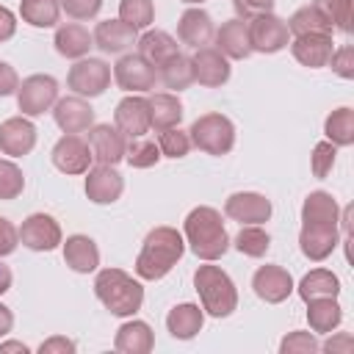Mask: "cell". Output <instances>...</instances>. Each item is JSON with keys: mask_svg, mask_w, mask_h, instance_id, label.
<instances>
[{"mask_svg": "<svg viewBox=\"0 0 354 354\" xmlns=\"http://www.w3.org/2000/svg\"><path fill=\"white\" fill-rule=\"evenodd\" d=\"M183 238L191 246V252L199 260H207V263L221 260L227 254V249H230V235H227L224 218L210 205H199L185 216Z\"/></svg>", "mask_w": 354, "mask_h": 354, "instance_id": "cell-1", "label": "cell"}, {"mask_svg": "<svg viewBox=\"0 0 354 354\" xmlns=\"http://www.w3.org/2000/svg\"><path fill=\"white\" fill-rule=\"evenodd\" d=\"M185 252V238L174 227H155L147 232L141 252L136 257V274L147 282L163 279L183 257Z\"/></svg>", "mask_w": 354, "mask_h": 354, "instance_id": "cell-2", "label": "cell"}, {"mask_svg": "<svg viewBox=\"0 0 354 354\" xmlns=\"http://www.w3.org/2000/svg\"><path fill=\"white\" fill-rule=\"evenodd\" d=\"M94 293L102 307L116 318H130L144 304V288L122 268H102L94 277Z\"/></svg>", "mask_w": 354, "mask_h": 354, "instance_id": "cell-3", "label": "cell"}, {"mask_svg": "<svg viewBox=\"0 0 354 354\" xmlns=\"http://www.w3.org/2000/svg\"><path fill=\"white\" fill-rule=\"evenodd\" d=\"M194 288L199 293L202 310L213 318H227L235 313L238 307V288L230 279V274L213 263L205 260V266H199L194 271Z\"/></svg>", "mask_w": 354, "mask_h": 354, "instance_id": "cell-4", "label": "cell"}, {"mask_svg": "<svg viewBox=\"0 0 354 354\" xmlns=\"http://www.w3.org/2000/svg\"><path fill=\"white\" fill-rule=\"evenodd\" d=\"M191 147L207 155H227L235 147V124L224 113H202L188 130Z\"/></svg>", "mask_w": 354, "mask_h": 354, "instance_id": "cell-5", "label": "cell"}, {"mask_svg": "<svg viewBox=\"0 0 354 354\" xmlns=\"http://www.w3.org/2000/svg\"><path fill=\"white\" fill-rule=\"evenodd\" d=\"M246 30H249V47L252 53H279L290 44V33H288V22L282 17H277L274 11L268 14H257L252 19H246Z\"/></svg>", "mask_w": 354, "mask_h": 354, "instance_id": "cell-6", "label": "cell"}, {"mask_svg": "<svg viewBox=\"0 0 354 354\" xmlns=\"http://www.w3.org/2000/svg\"><path fill=\"white\" fill-rule=\"evenodd\" d=\"M111 86V66L102 58H77L69 66L66 88L77 97H100Z\"/></svg>", "mask_w": 354, "mask_h": 354, "instance_id": "cell-7", "label": "cell"}, {"mask_svg": "<svg viewBox=\"0 0 354 354\" xmlns=\"http://www.w3.org/2000/svg\"><path fill=\"white\" fill-rule=\"evenodd\" d=\"M58 100V80L53 75H30L17 88V105L22 116H41Z\"/></svg>", "mask_w": 354, "mask_h": 354, "instance_id": "cell-8", "label": "cell"}, {"mask_svg": "<svg viewBox=\"0 0 354 354\" xmlns=\"http://www.w3.org/2000/svg\"><path fill=\"white\" fill-rule=\"evenodd\" d=\"M113 80L119 88H124L130 94H141V91L155 88L158 69L138 53H124L113 66Z\"/></svg>", "mask_w": 354, "mask_h": 354, "instance_id": "cell-9", "label": "cell"}, {"mask_svg": "<svg viewBox=\"0 0 354 354\" xmlns=\"http://www.w3.org/2000/svg\"><path fill=\"white\" fill-rule=\"evenodd\" d=\"M340 243V224H324V221H301L299 232V249L307 260L321 263L326 260Z\"/></svg>", "mask_w": 354, "mask_h": 354, "instance_id": "cell-10", "label": "cell"}, {"mask_svg": "<svg viewBox=\"0 0 354 354\" xmlns=\"http://www.w3.org/2000/svg\"><path fill=\"white\" fill-rule=\"evenodd\" d=\"M50 158H53V166H55L58 171H64V174H86V171L91 169V160H94L88 141L80 138L77 133L61 136V138L55 141Z\"/></svg>", "mask_w": 354, "mask_h": 354, "instance_id": "cell-11", "label": "cell"}, {"mask_svg": "<svg viewBox=\"0 0 354 354\" xmlns=\"http://www.w3.org/2000/svg\"><path fill=\"white\" fill-rule=\"evenodd\" d=\"M19 243L30 252H53L64 243L61 224L50 213H30L19 227Z\"/></svg>", "mask_w": 354, "mask_h": 354, "instance_id": "cell-12", "label": "cell"}, {"mask_svg": "<svg viewBox=\"0 0 354 354\" xmlns=\"http://www.w3.org/2000/svg\"><path fill=\"white\" fill-rule=\"evenodd\" d=\"M191 69H194V83H199L205 88H218L232 75L230 58L221 55L216 47H199L191 55Z\"/></svg>", "mask_w": 354, "mask_h": 354, "instance_id": "cell-13", "label": "cell"}, {"mask_svg": "<svg viewBox=\"0 0 354 354\" xmlns=\"http://www.w3.org/2000/svg\"><path fill=\"white\" fill-rule=\"evenodd\" d=\"M124 191V177L116 171V166L97 163L86 171V196L94 205H113Z\"/></svg>", "mask_w": 354, "mask_h": 354, "instance_id": "cell-14", "label": "cell"}, {"mask_svg": "<svg viewBox=\"0 0 354 354\" xmlns=\"http://www.w3.org/2000/svg\"><path fill=\"white\" fill-rule=\"evenodd\" d=\"M224 213L238 224H263L271 218V199L257 191H238L227 196Z\"/></svg>", "mask_w": 354, "mask_h": 354, "instance_id": "cell-15", "label": "cell"}, {"mask_svg": "<svg viewBox=\"0 0 354 354\" xmlns=\"http://www.w3.org/2000/svg\"><path fill=\"white\" fill-rule=\"evenodd\" d=\"M252 290L266 304H279L293 293V277L282 266H260L252 274Z\"/></svg>", "mask_w": 354, "mask_h": 354, "instance_id": "cell-16", "label": "cell"}, {"mask_svg": "<svg viewBox=\"0 0 354 354\" xmlns=\"http://www.w3.org/2000/svg\"><path fill=\"white\" fill-rule=\"evenodd\" d=\"M88 147H91V155L97 163L116 166L119 160H124L127 141L116 124H91L88 127Z\"/></svg>", "mask_w": 354, "mask_h": 354, "instance_id": "cell-17", "label": "cell"}, {"mask_svg": "<svg viewBox=\"0 0 354 354\" xmlns=\"http://www.w3.org/2000/svg\"><path fill=\"white\" fill-rule=\"evenodd\" d=\"M36 147V124L28 116H11L0 124V152L22 158Z\"/></svg>", "mask_w": 354, "mask_h": 354, "instance_id": "cell-18", "label": "cell"}, {"mask_svg": "<svg viewBox=\"0 0 354 354\" xmlns=\"http://www.w3.org/2000/svg\"><path fill=\"white\" fill-rule=\"evenodd\" d=\"M332 50H335L332 33H304V36H293V41H290L293 58L310 69L326 66L332 58Z\"/></svg>", "mask_w": 354, "mask_h": 354, "instance_id": "cell-19", "label": "cell"}, {"mask_svg": "<svg viewBox=\"0 0 354 354\" xmlns=\"http://www.w3.org/2000/svg\"><path fill=\"white\" fill-rule=\"evenodd\" d=\"M53 119L64 133H86L94 124V108L77 94L61 97L53 105Z\"/></svg>", "mask_w": 354, "mask_h": 354, "instance_id": "cell-20", "label": "cell"}, {"mask_svg": "<svg viewBox=\"0 0 354 354\" xmlns=\"http://www.w3.org/2000/svg\"><path fill=\"white\" fill-rule=\"evenodd\" d=\"M113 124L119 127V133L124 138H141L149 130V108H147V97H124L119 100L116 111H113Z\"/></svg>", "mask_w": 354, "mask_h": 354, "instance_id": "cell-21", "label": "cell"}, {"mask_svg": "<svg viewBox=\"0 0 354 354\" xmlns=\"http://www.w3.org/2000/svg\"><path fill=\"white\" fill-rule=\"evenodd\" d=\"M91 39H94V47H100L102 53L119 55V53H127L138 41V30L122 19H102L97 22Z\"/></svg>", "mask_w": 354, "mask_h": 354, "instance_id": "cell-22", "label": "cell"}, {"mask_svg": "<svg viewBox=\"0 0 354 354\" xmlns=\"http://www.w3.org/2000/svg\"><path fill=\"white\" fill-rule=\"evenodd\" d=\"M216 28H213V17L202 8H185L180 14V22H177V39L188 47H207L210 39H213Z\"/></svg>", "mask_w": 354, "mask_h": 354, "instance_id": "cell-23", "label": "cell"}, {"mask_svg": "<svg viewBox=\"0 0 354 354\" xmlns=\"http://www.w3.org/2000/svg\"><path fill=\"white\" fill-rule=\"evenodd\" d=\"M216 39V50L227 58H235V61H243L252 55V47H249V30H246V19H227L221 22V28L213 33Z\"/></svg>", "mask_w": 354, "mask_h": 354, "instance_id": "cell-24", "label": "cell"}, {"mask_svg": "<svg viewBox=\"0 0 354 354\" xmlns=\"http://www.w3.org/2000/svg\"><path fill=\"white\" fill-rule=\"evenodd\" d=\"M64 263L75 274H91L100 266V249L88 235H69L64 241Z\"/></svg>", "mask_w": 354, "mask_h": 354, "instance_id": "cell-25", "label": "cell"}, {"mask_svg": "<svg viewBox=\"0 0 354 354\" xmlns=\"http://www.w3.org/2000/svg\"><path fill=\"white\" fill-rule=\"evenodd\" d=\"M202 324H205V310L199 304H191V301H183L177 307L169 310L166 315V329L174 340H191L202 332Z\"/></svg>", "mask_w": 354, "mask_h": 354, "instance_id": "cell-26", "label": "cell"}, {"mask_svg": "<svg viewBox=\"0 0 354 354\" xmlns=\"http://www.w3.org/2000/svg\"><path fill=\"white\" fill-rule=\"evenodd\" d=\"M113 346H116V351H124V354H149L155 348V332L147 321L133 318L116 329Z\"/></svg>", "mask_w": 354, "mask_h": 354, "instance_id": "cell-27", "label": "cell"}, {"mask_svg": "<svg viewBox=\"0 0 354 354\" xmlns=\"http://www.w3.org/2000/svg\"><path fill=\"white\" fill-rule=\"evenodd\" d=\"M53 44H55V53L58 55L77 61V58H86L88 55V50L94 47V39H91V33L80 22H66V25H58L55 28Z\"/></svg>", "mask_w": 354, "mask_h": 354, "instance_id": "cell-28", "label": "cell"}, {"mask_svg": "<svg viewBox=\"0 0 354 354\" xmlns=\"http://www.w3.org/2000/svg\"><path fill=\"white\" fill-rule=\"evenodd\" d=\"M147 108H149V127H155L158 133L166 130V127H177L180 119H183V102L171 91L149 94Z\"/></svg>", "mask_w": 354, "mask_h": 354, "instance_id": "cell-29", "label": "cell"}, {"mask_svg": "<svg viewBox=\"0 0 354 354\" xmlns=\"http://www.w3.org/2000/svg\"><path fill=\"white\" fill-rule=\"evenodd\" d=\"M307 304V324L313 332L318 335H329L332 329L340 326L343 321V307L337 304L335 296H318V299H310L304 301Z\"/></svg>", "mask_w": 354, "mask_h": 354, "instance_id": "cell-30", "label": "cell"}, {"mask_svg": "<svg viewBox=\"0 0 354 354\" xmlns=\"http://www.w3.org/2000/svg\"><path fill=\"white\" fill-rule=\"evenodd\" d=\"M138 55L141 58H147L155 69L160 66V64H166L171 55H177L180 50H177V41H174V36L171 33H166V30H147L144 36H138Z\"/></svg>", "mask_w": 354, "mask_h": 354, "instance_id": "cell-31", "label": "cell"}, {"mask_svg": "<svg viewBox=\"0 0 354 354\" xmlns=\"http://www.w3.org/2000/svg\"><path fill=\"white\" fill-rule=\"evenodd\" d=\"M301 221H324L340 224V205L329 191H310L301 205Z\"/></svg>", "mask_w": 354, "mask_h": 354, "instance_id": "cell-32", "label": "cell"}, {"mask_svg": "<svg viewBox=\"0 0 354 354\" xmlns=\"http://www.w3.org/2000/svg\"><path fill=\"white\" fill-rule=\"evenodd\" d=\"M296 293L301 296V301H310V299H318V296H335L340 293V279L329 271V268H313L310 274L301 277L299 285H293Z\"/></svg>", "mask_w": 354, "mask_h": 354, "instance_id": "cell-33", "label": "cell"}, {"mask_svg": "<svg viewBox=\"0 0 354 354\" xmlns=\"http://www.w3.org/2000/svg\"><path fill=\"white\" fill-rule=\"evenodd\" d=\"M19 17L22 22L33 28H55L61 17L58 0H19Z\"/></svg>", "mask_w": 354, "mask_h": 354, "instance_id": "cell-34", "label": "cell"}, {"mask_svg": "<svg viewBox=\"0 0 354 354\" xmlns=\"http://www.w3.org/2000/svg\"><path fill=\"white\" fill-rule=\"evenodd\" d=\"M326 141L335 147H351L354 144V111L351 108H335L324 122Z\"/></svg>", "mask_w": 354, "mask_h": 354, "instance_id": "cell-35", "label": "cell"}, {"mask_svg": "<svg viewBox=\"0 0 354 354\" xmlns=\"http://www.w3.org/2000/svg\"><path fill=\"white\" fill-rule=\"evenodd\" d=\"M288 33L290 36H304V33H332V25L329 19L310 3V6H301L290 14L288 19Z\"/></svg>", "mask_w": 354, "mask_h": 354, "instance_id": "cell-36", "label": "cell"}, {"mask_svg": "<svg viewBox=\"0 0 354 354\" xmlns=\"http://www.w3.org/2000/svg\"><path fill=\"white\" fill-rule=\"evenodd\" d=\"M158 77H160V80H163V86H166V88H171V91H183V88H188V86L194 83L191 58H188V55H183V53L171 55L166 64H160V66H158Z\"/></svg>", "mask_w": 354, "mask_h": 354, "instance_id": "cell-37", "label": "cell"}, {"mask_svg": "<svg viewBox=\"0 0 354 354\" xmlns=\"http://www.w3.org/2000/svg\"><path fill=\"white\" fill-rule=\"evenodd\" d=\"M235 249L246 257H263L271 246V235L260 224H241V232L235 235Z\"/></svg>", "mask_w": 354, "mask_h": 354, "instance_id": "cell-38", "label": "cell"}, {"mask_svg": "<svg viewBox=\"0 0 354 354\" xmlns=\"http://www.w3.org/2000/svg\"><path fill=\"white\" fill-rule=\"evenodd\" d=\"M313 6L329 19L340 33H351L354 28V0H313Z\"/></svg>", "mask_w": 354, "mask_h": 354, "instance_id": "cell-39", "label": "cell"}, {"mask_svg": "<svg viewBox=\"0 0 354 354\" xmlns=\"http://www.w3.org/2000/svg\"><path fill=\"white\" fill-rule=\"evenodd\" d=\"M163 155H160V149H158V144L155 141H149V138H130V144H127V149H124V160L133 166V169H149V166H155L158 160H160Z\"/></svg>", "mask_w": 354, "mask_h": 354, "instance_id": "cell-40", "label": "cell"}, {"mask_svg": "<svg viewBox=\"0 0 354 354\" xmlns=\"http://www.w3.org/2000/svg\"><path fill=\"white\" fill-rule=\"evenodd\" d=\"M119 19L136 30L149 28L155 19V3L152 0H122L119 3Z\"/></svg>", "mask_w": 354, "mask_h": 354, "instance_id": "cell-41", "label": "cell"}, {"mask_svg": "<svg viewBox=\"0 0 354 354\" xmlns=\"http://www.w3.org/2000/svg\"><path fill=\"white\" fill-rule=\"evenodd\" d=\"M158 149L163 158H185L188 149H191V138L188 133H183L180 127H166L158 133Z\"/></svg>", "mask_w": 354, "mask_h": 354, "instance_id": "cell-42", "label": "cell"}, {"mask_svg": "<svg viewBox=\"0 0 354 354\" xmlns=\"http://www.w3.org/2000/svg\"><path fill=\"white\" fill-rule=\"evenodd\" d=\"M25 188V174L14 160H0V202L17 199Z\"/></svg>", "mask_w": 354, "mask_h": 354, "instance_id": "cell-43", "label": "cell"}, {"mask_svg": "<svg viewBox=\"0 0 354 354\" xmlns=\"http://www.w3.org/2000/svg\"><path fill=\"white\" fill-rule=\"evenodd\" d=\"M321 348V343L315 340L313 332H304V329H296V332H288L279 343V351L282 354H315Z\"/></svg>", "mask_w": 354, "mask_h": 354, "instance_id": "cell-44", "label": "cell"}, {"mask_svg": "<svg viewBox=\"0 0 354 354\" xmlns=\"http://www.w3.org/2000/svg\"><path fill=\"white\" fill-rule=\"evenodd\" d=\"M335 155H337V147L329 144V141H318L313 147V155H310V169L318 180H326V174L332 171L335 166Z\"/></svg>", "mask_w": 354, "mask_h": 354, "instance_id": "cell-45", "label": "cell"}, {"mask_svg": "<svg viewBox=\"0 0 354 354\" xmlns=\"http://www.w3.org/2000/svg\"><path fill=\"white\" fill-rule=\"evenodd\" d=\"M326 66H332V72H335L337 77L351 80V77H354V47H351V44H343V47L332 50V58H329Z\"/></svg>", "mask_w": 354, "mask_h": 354, "instance_id": "cell-46", "label": "cell"}, {"mask_svg": "<svg viewBox=\"0 0 354 354\" xmlns=\"http://www.w3.org/2000/svg\"><path fill=\"white\" fill-rule=\"evenodd\" d=\"M61 11H66V17L72 19H94L102 8V0H58Z\"/></svg>", "mask_w": 354, "mask_h": 354, "instance_id": "cell-47", "label": "cell"}, {"mask_svg": "<svg viewBox=\"0 0 354 354\" xmlns=\"http://www.w3.org/2000/svg\"><path fill=\"white\" fill-rule=\"evenodd\" d=\"M277 0H232V8L238 14V19H252L257 14H268L274 11Z\"/></svg>", "mask_w": 354, "mask_h": 354, "instance_id": "cell-48", "label": "cell"}, {"mask_svg": "<svg viewBox=\"0 0 354 354\" xmlns=\"http://www.w3.org/2000/svg\"><path fill=\"white\" fill-rule=\"evenodd\" d=\"M17 246H19V230L6 216H0V257L11 254Z\"/></svg>", "mask_w": 354, "mask_h": 354, "instance_id": "cell-49", "label": "cell"}, {"mask_svg": "<svg viewBox=\"0 0 354 354\" xmlns=\"http://www.w3.org/2000/svg\"><path fill=\"white\" fill-rule=\"evenodd\" d=\"M17 88H19V75H17V69H14L11 64L0 61V97H11V94H17Z\"/></svg>", "mask_w": 354, "mask_h": 354, "instance_id": "cell-50", "label": "cell"}, {"mask_svg": "<svg viewBox=\"0 0 354 354\" xmlns=\"http://www.w3.org/2000/svg\"><path fill=\"white\" fill-rule=\"evenodd\" d=\"M75 348H77L75 340H69V337H64V335H53V337H47V340L39 346L41 354H72Z\"/></svg>", "mask_w": 354, "mask_h": 354, "instance_id": "cell-51", "label": "cell"}, {"mask_svg": "<svg viewBox=\"0 0 354 354\" xmlns=\"http://www.w3.org/2000/svg\"><path fill=\"white\" fill-rule=\"evenodd\" d=\"M17 33V17L11 8L0 6V41H8Z\"/></svg>", "mask_w": 354, "mask_h": 354, "instance_id": "cell-52", "label": "cell"}, {"mask_svg": "<svg viewBox=\"0 0 354 354\" xmlns=\"http://www.w3.org/2000/svg\"><path fill=\"white\" fill-rule=\"evenodd\" d=\"M351 346H354L351 335H340V337H329V340H326V343H324L321 348H324V351H332V354H335V351H351Z\"/></svg>", "mask_w": 354, "mask_h": 354, "instance_id": "cell-53", "label": "cell"}, {"mask_svg": "<svg viewBox=\"0 0 354 354\" xmlns=\"http://www.w3.org/2000/svg\"><path fill=\"white\" fill-rule=\"evenodd\" d=\"M11 329H14V313L6 304H0V337H6Z\"/></svg>", "mask_w": 354, "mask_h": 354, "instance_id": "cell-54", "label": "cell"}, {"mask_svg": "<svg viewBox=\"0 0 354 354\" xmlns=\"http://www.w3.org/2000/svg\"><path fill=\"white\" fill-rule=\"evenodd\" d=\"M11 351H19V354H28L30 348L22 343V340H6V343H0V354H11Z\"/></svg>", "mask_w": 354, "mask_h": 354, "instance_id": "cell-55", "label": "cell"}, {"mask_svg": "<svg viewBox=\"0 0 354 354\" xmlns=\"http://www.w3.org/2000/svg\"><path fill=\"white\" fill-rule=\"evenodd\" d=\"M11 282H14V274H11V268L6 266V263H0V296L11 288Z\"/></svg>", "mask_w": 354, "mask_h": 354, "instance_id": "cell-56", "label": "cell"}, {"mask_svg": "<svg viewBox=\"0 0 354 354\" xmlns=\"http://www.w3.org/2000/svg\"><path fill=\"white\" fill-rule=\"evenodd\" d=\"M183 3H188V6H199V3H205V0H183Z\"/></svg>", "mask_w": 354, "mask_h": 354, "instance_id": "cell-57", "label": "cell"}]
</instances>
